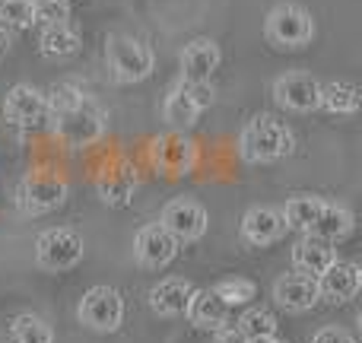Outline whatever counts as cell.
Returning <instances> with one entry per match:
<instances>
[{
  "instance_id": "obj_1",
  "label": "cell",
  "mask_w": 362,
  "mask_h": 343,
  "mask_svg": "<svg viewBox=\"0 0 362 343\" xmlns=\"http://www.w3.org/2000/svg\"><path fill=\"white\" fill-rule=\"evenodd\" d=\"M48 121L54 137L67 150H86L95 146L108 134V112L83 89L61 83L48 95Z\"/></svg>"
},
{
  "instance_id": "obj_2",
  "label": "cell",
  "mask_w": 362,
  "mask_h": 343,
  "mask_svg": "<svg viewBox=\"0 0 362 343\" xmlns=\"http://www.w3.org/2000/svg\"><path fill=\"white\" fill-rule=\"evenodd\" d=\"M296 140L293 131L274 115H255L238 134V156L248 165H270L280 163L293 153Z\"/></svg>"
},
{
  "instance_id": "obj_3",
  "label": "cell",
  "mask_w": 362,
  "mask_h": 343,
  "mask_svg": "<svg viewBox=\"0 0 362 343\" xmlns=\"http://www.w3.org/2000/svg\"><path fill=\"white\" fill-rule=\"evenodd\" d=\"M13 200H16V210L23 216H48V213L61 210L67 204V181L61 175L45 172V169L25 172L16 181Z\"/></svg>"
},
{
  "instance_id": "obj_4",
  "label": "cell",
  "mask_w": 362,
  "mask_h": 343,
  "mask_svg": "<svg viewBox=\"0 0 362 343\" xmlns=\"http://www.w3.org/2000/svg\"><path fill=\"white\" fill-rule=\"evenodd\" d=\"M264 35L280 51H299L312 45L315 38V16L302 4L283 0L264 16Z\"/></svg>"
},
{
  "instance_id": "obj_5",
  "label": "cell",
  "mask_w": 362,
  "mask_h": 343,
  "mask_svg": "<svg viewBox=\"0 0 362 343\" xmlns=\"http://www.w3.org/2000/svg\"><path fill=\"white\" fill-rule=\"evenodd\" d=\"M105 64L115 83L131 86V83H144L156 70V54L150 45L134 35H112L105 45Z\"/></svg>"
},
{
  "instance_id": "obj_6",
  "label": "cell",
  "mask_w": 362,
  "mask_h": 343,
  "mask_svg": "<svg viewBox=\"0 0 362 343\" xmlns=\"http://www.w3.org/2000/svg\"><path fill=\"white\" fill-rule=\"evenodd\" d=\"M213 105V89L210 83H172L163 102V121L172 131H187L200 121V115Z\"/></svg>"
},
{
  "instance_id": "obj_7",
  "label": "cell",
  "mask_w": 362,
  "mask_h": 343,
  "mask_svg": "<svg viewBox=\"0 0 362 343\" xmlns=\"http://www.w3.org/2000/svg\"><path fill=\"white\" fill-rule=\"evenodd\" d=\"M83 236L67 226H54V229H45L35 238V264L48 274H64V270H74L83 261Z\"/></svg>"
},
{
  "instance_id": "obj_8",
  "label": "cell",
  "mask_w": 362,
  "mask_h": 343,
  "mask_svg": "<svg viewBox=\"0 0 362 343\" xmlns=\"http://www.w3.org/2000/svg\"><path fill=\"white\" fill-rule=\"evenodd\" d=\"M76 318L95 334H115L124 321V299L115 286H93L83 293L76 306Z\"/></svg>"
},
{
  "instance_id": "obj_9",
  "label": "cell",
  "mask_w": 362,
  "mask_h": 343,
  "mask_svg": "<svg viewBox=\"0 0 362 343\" xmlns=\"http://www.w3.org/2000/svg\"><path fill=\"white\" fill-rule=\"evenodd\" d=\"M159 226H163L178 245H191L206 236V229H210V213H206L204 204H197V200L178 197L163 207Z\"/></svg>"
},
{
  "instance_id": "obj_10",
  "label": "cell",
  "mask_w": 362,
  "mask_h": 343,
  "mask_svg": "<svg viewBox=\"0 0 362 343\" xmlns=\"http://www.w3.org/2000/svg\"><path fill=\"white\" fill-rule=\"evenodd\" d=\"M4 121L16 131H38L48 124V95L29 83H16L4 95Z\"/></svg>"
},
{
  "instance_id": "obj_11",
  "label": "cell",
  "mask_w": 362,
  "mask_h": 343,
  "mask_svg": "<svg viewBox=\"0 0 362 343\" xmlns=\"http://www.w3.org/2000/svg\"><path fill=\"white\" fill-rule=\"evenodd\" d=\"M274 99L286 112L308 115L321 105V80L308 70H286L274 80Z\"/></svg>"
},
{
  "instance_id": "obj_12",
  "label": "cell",
  "mask_w": 362,
  "mask_h": 343,
  "mask_svg": "<svg viewBox=\"0 0 362 343\" xmlns=\"http://www.w3.org/2000/svg\"><path fill=\"white\" fill-rule=\"evenodd\" d=\"M153 165L169 178H181V175H191L197 165V144L191 137H185V131H169L163 137L153 140Z\"/></svg>"
},
{
  "instance_id": "obj_13",
  "label": "cell",
  "mask_w": 362,
  "mask_h": 343,
  "mask_svg": "<svg viewBox=\"0 0 362 343\" xmlns=\"http://www.w3.org/2000/svg\"><path fill=\"white\" fill-rule=\"evenodd\" d=\"M134 255H137V261L144 267L163 270L178 257V242L159 223H146L134 236Z\"/></svg>"
},
{
  "instance_id": "obj_14",
  "label": "cell",
  "mask_w": 362,
  "mask_h": 343,
  "mask_svg": "<svg viewBox=\"0 0 362 343\" xmlns=\"http://www.w3.org/2000/svg\"><path fill=\"white\" fill-rule=\"evenodd\" d=\"M178 64L185 83H210V76L223 64V51H219V45L213 38H194V42L185 45Z\"/></svg>"
},
{
  "instance_id": "obj_15",
  "label": "cell",
  "mask_w": 362,
  "mask_h": 343,
  "mask_svg": "<svg viewBox=\"0 0 362 343\" xmlns=\"http://www.w3.org/2000/svg\"><path fill=\"white\" fill-rule=\"evenodd\" d=\"M137 169L127 163H115V165H105L95 178V194L105 207H127L137 194Z\"/></svg>"
},
{
  "instance_id": "obj_16",
  "label": "cell",
  "mask_w": 362,
  "mask_h": 343,
  "mask_svg": "<svg viewBox=\"0 0 362 343\" xmlns=\"http://www.w3.org/2000/svg\"><path fill=\"white\" fill-rule=\"evenodd\" d=\"M362 286V270L353 261H334L325 274L318 277V293L331 306H344V302L356 299Z\"/></svg>"
},
{
  "instance_id": "obj_17",
  "label": "cell",
  "mask_w": 362,
  "mask_h": 343,
  "mask_svg": "<svg viewBox=\"0 0 362 343\" xmlns=\"http://www.w3.org/2000/svg\"><path fill=\"white\" fill-rule=\"evenodd\" d=\"M283 236H286V219L276 207H251L242 216V238L255 248H267Z\"/></svg>"
},
{
  "instance_id": "obj_18",
  "label": "cell",
  "mask_w": 362,
  "mask_h": 343,
  "mask_svg": "<svg viewBox=\"0 0 362 343\" xmlns=\"http://www.w3.org/2000/svg\"><path fill=\"white\" fill-rule=\"evenodd\" d=\"M274 299L280 308L286 312H308L321 302V293H318V280L315 277H305V274H283L280 280L274 283Z\"/></svg>"
},
{
  "instance_id": "obj_19",
  "label": "cell",
  "mask_w": 362,
  "mask_h": 343,
  "mask_svg": "<svg viewBox=\"0 0 362 343\" xmlns=\"http://www.w3.org/2000/svg\"><path fill=\"white\" fill-rule=\"evenodd\" d=\"M185 315L194 327H200V331H219V327L229 325L232 308L226 306V302L216 296V289L210 286V289H194Z\"/></svg>"
},
{
  "instance_id": "obj_20",
  "label": "cell",
  "mask_w": 362,
  "mask_h": 343,
  "mask_svg": "<svg viewBox=\"0 0 362 343\" xmlns=\"http://www.w3.org/2000/svg\"><path fill=\"white\" fill-rule=\"evenodd\" d=\"M289 261H293L296 274H305V277H315V280H318V277L325 274V270L331 267L334 261H337V251H334L327 242H321V238L302 236L299 242L293 245V255H289Z\"/></svg>"
},
{
  "instance_id": "obj_21",
  "label": "cell",
  "mask_w": 362,
  "mask_h": 343,
  "mask_svg": "<svg viewBox=\"0 0 362 343\" xmlns=\"http://www.w3.org/2000/svg\"><path fill=\"white\" fill-rule=\"evenodd\" d=\"M191 293H194L191 280L169 277V280L156 283V286L150 289V308L159 318H178V315H185L187 302H191Z\"/></svg>"
},
{
  "instance_id": "obj_22",
  "label": "cell",
  "mask_w": 362,
  "mask_h": 343,
  "mask_svg": "<svg viewBox=\"0 0 362 343\" xmlns=\"http://www.w3.org/2000/svg\"><path fill=\"white\" fill-rule=\"evenodd\" d=\"M353 210L350 207H344V204H327L325 200V207H321V213H318V219L312 223V229L305 232V236H312V238H321V242H327V245H337V242H344L346 236L353 232Z\"/></svg>"
},
{
  "instance_id": "obj_23",
  "label": "cell",
  "mask_w": 362,
  "mask_h": 343,
  "mask_svg": "<svg viewBox=\"0 0 362 343\" xmlns=\"http://www.w3.org/2000/svg\"><path fill=\"white\" fill-rule=\"evenodd\" d=\"M80 48H83V38L70 23L45 25L42 35H38V51H42V57H48V61H67V57H74Z\"/></svg>"
},
{
  "instance_id": "obj_24",
  "label": "cell",
  "mask_w": 362,
  "mask_h": 343,
  "mask_svg": "<svg viewBox=\"0 0 362 343\" xmlns=\"http://www.w3.org/2000/svg\"><path fill=\"white\" fill-rule=\"evenodd\" d=\"M318 108L337 115V118H353V115L359 112V86L350 80L321 83V105Z\"/></svg>"
},
{
  "instance_id": "obj_25",
  "label": "cell",
  "mask_w": 362,
  "mask_h": 343,
  "mask_svg": "<svg viewBox=\"0 0 362 343\" xmlns=\"http://www.w3.org/2000/svg\"><path fill=\"white\" fill-rule=\"evenodd\" d=\"M321 207H325L321 197H315V194H299V197H289L280 213H283V219H286V229H296L305 236V232L312 229V223L318 219Z\"/></svg>"
},
{
  "instance_id": "obj_26",
  "label": "cell",
  "mask_w": 362,
  "mask_h": 343,
  "mask_svg": "<svg viewBox=\"0 0 362 343\" xmlns=\"http://www.w3.org/2000/svg\"><path fill=\"white\" fill-rule=\"evenodd\" d=\"M235 327L245 337V343L276 337V318H274V312H267V308H248V312H242V318L235 321Z\"/></svg>"
},
{
  "instance_id": "obj_27",
  "label": "cell",
  "mask_w": 362,
  "mask_h": 343,
  "mask_svg": "<svg viewBox=\"0 0 362 343\" xmlns=\"http://www.w3.org/2000/svg\"><path fill=\"white\" fill-rule=\"evenodd\" d=\"M10 337L13 343H54V331L38 315H19L10 325Z\"/></svg>"
},
{
  "instance_id": "obj_28",
  "label": "cell",
  "mask_w": 362,
  "mask_h": 343,
  "mask_svg": "<svg viewBox=\"0 0 362 343\" xmlns=\"http://www.w3.org/2000/svg\"><path fill=\"white\" fill-rule=\"evenodd\" d=\"M35 25V0H0V29L23 32Z\"/></svg>"
},
{
  "instance_id": "obj_29",
  "label": "cell",
  "mask_w": 362,
  "mask_h": 343,
  "mask_svg": "<svg viewBox=\"0 0 362 343\" xmlns=\"http://www.w3.org/2000/svg\"><path fill=\"white\" fill-rule=\"evenodd\" d=\"M216 296L226 302L229 308H235V306H248L251 299L257 296V286L251 280H245V277H235V280H223V283H216Z\"/></svg>"
},
{
  "instance_id": "obj_30",
  "label": "cell",
  "mask_w": 362,
  "mask_h": 343,
  "mask_svg": "<svg viewBox=\"0 0 362 343\" xmlns=\"http://www.w3.org/2000/svg\"><path fill=\"white\" fill-rule=\"evenodd\" d=\"M70 23V4L67 0H35V25H57Z\"/></svg>"
},
{
  "instance_id": "obj_31",
  "label": "cell",
  "mask_w": 362,
  "mask_h": 343,
  "mask_svg": "<svg viewBox=\"0 0 362 343\" xmlns=\"http://www.w3.org/2000/svg\"><path fill=\"white\" fill-rule=\"evenodd\" d=\"M312 343H356V340H353L344 327H321L312 337Z\"/></svg>"
},
{
  "instance_id": "obj_32",
  "label": "cell",
  "mask_w": 362,
  "mask_h": 343,
  "mask_svg": "<svg viewBox=\"0 0 362 343\" xmlns=\"http://www.w3.org/2000/svg\"><path fill=\"white\" fill-rule=\"evenodd\" d=\"M216 334V343H245V337L242 334H238V327H219V331H213Z\"/></svg>"
},
{
  "instance_id": "obj_33",
  "label": "cell",
  "mask_w": 362,
  "mask_h": 343,
  "mask_svg": "<svg viewBox=\"0 0 362 343\" xmlns=\"http://www.w3.org/2000/svg\"><path fill=\"white\" fill-rule=\"evenodd\" d=\"M10 45H13L10 32H6V29H0V57H4V54H6V51H10Z\"/></svg>"
},
{
  "instance_id": "obj_34",
  "label": "cell",
  "mask_w": 362,
  "mask_h": 343,
  "mask_svg": "<svg viewBox=\"0 0 362 343\" xmlns=\"http://www.w3.org/2000/svg\"><path fill=\"white\" fill-rule=\"evenodd\" d=\"M257 343H289V340H280V337H270V340H257Z\"/></svg>"
}]
</instances>
